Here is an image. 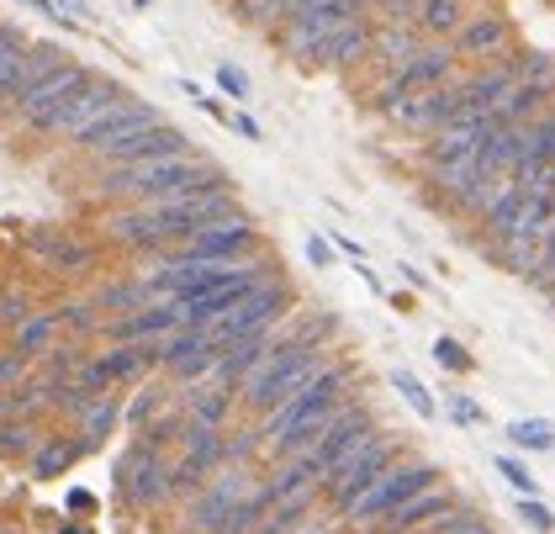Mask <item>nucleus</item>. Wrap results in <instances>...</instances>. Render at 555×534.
Instances as JSON below:
<instances>
[{"label":"nucleus","instance_id":"obj_45","mask_svg":"<svg viewBox=\"0 0 555 534\" xmlns=\"http://www.w3.org/2000/svg\"><path fill=\"white\" fill-rule=\"evenodd\" d=\"M254 450H265V434H259V429H238V434L228 439V466H244Z\"/></svg>","mask_w":555,"mask_h":534},{"label":"nucleus","instance_id":"obj_53","mask_svg":"<svg viewBox=\"0 0 555 534\" xmlns=\"http://www.w3.org/2000/svg\"><path fill=\"white\" fill-rule=\"evenodd\" d=\"M59 6H64L69 16H85V0H59Z\"/></svg>","mask_w":555,"mask_h":534},{"label":"nucleus","instance_id":"obj_56","mask_svg":"<svg viewBox=\"0 0 555 534\" xmlns=\"http://www.w3.org/2000/svg\"><path fill=\"white\" fill-rule=\"evenodd\" d=\"M545 249H555V217H550V233H545Z\"/></svg>","mask_w":555,"mask_h":534},{"label":"nucleus","instance_id":"obj_20","mask_svg":"<svg viewBox=\"0 0 555 534\" xmlns=\"http://www.w3.org/2000/svg\"><path fill=\"white\" fill-rule=\"evenodd\" d=\"M450 513H455V497L444 487H429V492H418L413 503H402L397 513H386V529H392V534H418L429 524H444Z\"/></svg>","mask_w":555,"mask_h":534},{"label":"nucleus","instance_id":"obj_50","mask_svg":"<svg viewBox=\"0 0 555 534\" xmlns=\"http://www.w3.org/2000/svg\"><path fill=\"white\" fill-rule=\"evenodd\" d=\"M434 534H492V529L481 524V519H471V513H450V519H444Z\"/></svg>","mask_w":555,"mask_h":534},{"label":"nucleus","instance_id":"obj_10","mask_svg":"<svg viewBox=\"0 0 555 534\" xmlns=\"http://www.w3.org/2000/svg\"><path fill=\"white\" fill-rule=\"evenodd\" d=\"M117 482H122V497L133 508H159V503H170V460H164V450L138 439V445L122 455Z\"/></svg>","mask_w":555,"mask_h":534},{"label":"nucleus","instance_id":"obj_37","mask_svg":"<svg viewBox=\"0 0 555 534\" xmlns=\"http://www.w3.org/2000/svg\"><path fill=\"white\" fill-rule=\"evenodd\" d=\"M392 386L407 397V408H413V413H423V418H434V413H439V402L429 397V386H423L413 371H392Z\"/></svg>","mask_w":555,"mask_h":534},{"label":"nucleus","instance_id":"obj_34","mask_svg":"<svg viewBox=\"0 0 555 534\" xmlns=\"http://www.w3.org/2000/svg\"><path fill=\"white\" fill-rule=\"evenodd\" d=\"M32 355H22V349H0V392H16V386H27L32 381Z\"/></svg>","mask_w":555,"mask_h":534},{"label":"nucleus","instance_id":"obj_32","mask_svg":"<svg viewBox=\"0 0 555 534\" xmlns=\"http://www.w3.org/2000/svg\"><path fill=\"white\" fill-rule=\"evenodd\" d=\"M90 445H85V439L80 434H74V439H64V445H48V450H37V460H32V471H37V482H48V476H59V471H69L74 466V460H80Z\"/></svg>","mask_w":555,"mask_h":534},{"label":"nucleus","instance_id":"obj_13","mask_svg":"<svg viewBox=\"0 0 555 534\" xmlns=\"http://www.w3.org/2000/svg\"><path fill=\"white\" fill-rule=\"evenodd\" d=\"M64 64H69V53H64L59 43H27L6 69H0V101L16 106L27 90H37V85L53 75V69H64Z\"/></svg>","mask_w":555,"mask_h":534},{"label":"nucleus","instance_id":"obj_11","mask_svg":"<svg viewBox=\"0 0 555 534\" xmlns=\"http://www.w3.org/2000/svg\"><path fill=\"white\" fill-rule=\"evenodd\" d=\"M254 492V476L244 466H222L207 487L196 492V503H191V529L201 534H217L222 524H228V513L244 503V497Z\"/></svg>","mask_w":555,"mask_h":534},{"label":"nucleus","instance_id":"obj_9","mask_svg":"<svg viewBox=\"0 0 555 534\" xmlns=\"http://www.w3.org/2000/svg\"><path fill=\"white\" fill-rule=\"evenodd\" d=\"M259 244V228L249 217H222V223H207L185 238L180 249H170L164 260H207V265H233V260H249V249Z\"/></svg>","mask_w":555,"mask_h":534},{"label":"nucleus","instance_id":"obj_5","mask_svg":"<svg viewBox=\"0 0 555 534\" xmlns=\"http://www.w3.org/2000/svg\"><path fill=\"white\" fill-rule=\"evenodd\" d=\"M296 307V291L291 281H281V275H270V281H259L244 302H238L233 312H222L217 323H207V334L228 349L233 339H249V334H265V328H281L291 318Z\"/></svg>","mask_w":555,"mask_h":534},{"label":"nucleus","instance_id":"obj_27","mask_svg":"<svg viewBox=\"0 0 555 534\" xmlns=\"http://www.w3.org/2000/svg\"><path fill=\"white\" fill-rule=\"evenodd\" d=\"M418 48H423L418 27H381V32H376V48H370V53H376V59L397 75V69H402L407 59H413Z\"/></svg>","mask_w":555,"mask_h":534},{"label":"nucleus","instance_id":"obj_15","mask_svg":"<svg viewBox=\"0 0 555 534\" xmlns=\"http://www.w3.org/2000/svg\"><path fill=\"white\" fill-rule=\"evenodd\" d=\"M185 318H180V307L175 302H148L143 312H127V318H106L101 334L106 339H117V344H159V339H170L180 334Z\"/></svg>","mask_w":555,"mask_h":534},{"label":"nucleus","instance_id":"obj_8","mask_svg":"<svg viewBox=\"0 0 555 534\" xmlns=\"http://www.w3.org/2000/svg\"><path fill=\"white\" fill-rule=\"evenodd\" d=\"M355 16H370V0H318V6L296 11L286 32H281V48L291 53V59H318V48L339 32L344 22H355Z\"/></svg>","mask_w":555,"mask_h":534},{"label":"nucleus","instance_id":"obj_16","mask_svg":"<svg viewBox=\"0 0 555 534\" xmlns=\"http://www.w3.org/2000/svg\"><path fill=\"white\" fill-rule=\"evenodd\" d=\"M175 154H191V138H185L180 127L159 122V127H148V133L117 143V149H106L101 159L106 164H143V159H175Z\"/></svg>","mask_w":555,"mask_h":534},{"label":"nucleus","instance_id":"obj_44","mask_svg":"<svg viewBox=\"0 0 555 534\" xmlns=\"http://www.w3.org/2000/svg\"><path fill=\"white\" fill-rule=\"evenodd\" d=\"M497 471H503V482H508L518 497H534V492H540V482H534V476H529L524 466H518L513 455H497Z\"/></svg>","mask_w":555,"mask_h":534},{"label":"nucleus","instance_id":"obj_19","mask_svg":"<svg viewBox=\"0 0 555 534\" xmlns=\"http://www.w3.org/2000/svg\"><path fill=\"white\" fill-rule=\"evenodd\" d=\"M370 48H376V27H370V16H355V22H344V27L318 48V59H312V64H323V69H349V64H360Z\"/></svg>","mask_w":555,"mask_h":534},{"label":"nucleus","instance_id":"obj_55","mask_svg":"<svg viewBox=\"0 0 555 534\" xmlns=\"http://www.w3.org/2000/svg\"><path fill=\"white\" fill-rule=\"evenodd\" d=\"M11 418V392H0V423Z\"/></svg>","mask_w":555,"mask_h":534},{"label":"nucleus","instance_id":"obj_22","mask_svg":"<svg viewBox=\"0 0 555 534\" xmlns=\"http://www.w3.org/2000/svg\"><path fill=\"white\" fill-rule=\"evenodd\" d=\"M27 249H32L48 270H64V275L96 265V249H90V244H74L69 233H27Z\"/></svg>","mask_w":555,"mask_h":534},{"label":"nucleus","instance_id":"obj_3","mask_svg":"<svg viewBox=\"0 0 555 534\" xmlns=\"http://www.w3.org/2000/svg\"><path fill=\"white\" fill-rule=\"evenodd\" d=\"M349 376H355L349 365H333V360H328L323 371L302 386V392H291L281 408H270L265 423H259V434H265V450H270V445H281L291 429H302V423H312V418L333 413L339 402H349V397H344V392H349Z\"/></svg>","mask_w":555,"mask_h":534},{"label":"nucleus","instance_id":"obj_48","mask_svg":"<svg viewBox=\"0 0 555 534\" xmlns=\"http://www.w3.org/2000/svg\"><path fill=\"white\" fill-rule=\"evenodd\" d=\"M27 48V38H22V27H11V22H0V69H6L16 53Z\"/></svg>","mask_w":555,"mask_h":534},{"label":"nucleus","instance_id":"obj_33","mask_svg":"<svg viewBox=\"0 0 555 534\" xmlns=\"http://www.w3.org/2000/svg\"><path fill=\"white\" fill-rule=\"evenodd\" d=\"M508 439L518 450H555V423L545 418H513L508 423Z\"/></svg>","mask_w":555,"mask_h":534},{"label":"nucleus","instance_id":"obj_30","mask_svg":"<svg viewBox=\"0 0 555 534\" xmlns=\"http://www.w3.org/2000/svg\"><path fill=\"white\" fill-rule=\"evenodd\" d=\"M270 508H275V497H270L265 487H254V492L244 497V503H238V508L228 513V524H222L217 534H254L259 524L270 519Z\"/></svg>","mask_w":555,"mask_h":534},{"label":"nucleus","instance_id":"obj_47","mask_svg":"<svg viewBox=\"0 0 555 534\" xmlns=\"http://www.w3.org/2000/svg\"><path fill=\"white\" fill-rule=\"evenodd\" d=\"M444 413H450L455 423H466V429H476V423H487V413H481L471 397H460V392H455L450 402H444Z\"/></svg>","mask_w":555,"mask_h":534},{"label":"nucleus","instance_id":"obj_24","mask_svg":"<svg viewBox=\"0 0 555 534\" xmlns=\"http://www.w3.org/2000/svg\"><path fill=\"white\" fill-rule=\"evenodd\" d=\"M434 186H439V196H450L455 207H460V201H466V196L481 186V164H476V154H471V159L434 164Z\"/></svg>","mask_w":555,"mask_h":534},{"label":"nucleus","instance_id":"obj_25","mask_svg":"<svg viewBox=\"0 0 555 534\" xmlns=\"http://www.w3.org/2000/svg\"><path fill=\"white\" fill-rule=\"evenodd\" d=\"M59 328H64V323H59V312H37V318H27V323L11 334V344L22 349V355H32V360H43L48 349L59 344Z\"/></svg>","mask_w":555,"mask_h":534},{"label":"nucleus","instance_id":"obj_14","mask_svg":"<svg viewBox=\"0 0 555 534\" xmlns=\"http://www.w3.org/2000/svg\"><path fill=\"white\" fill-rule=\"evenodd\" d=\"M159 122H164V117H159L148 101H133V96H127V101H117V106H111V112L80 138V149L101 159L106 149H117V143L138 138V133H148V127H159Z\"/></svg>","mask_w":555,"mask_h":534},{"label":"nucleus","instance_id":"obj_54","mask_svg":"<svg viewBox=\"0 0 555 534\" xmlns=\"http://www.w3.org/2000/svg\"><path fill=\"white\" fill-rule=\"evenodd\" d=\"M296 534H333V524H302Z\"/></svg>","mask_w":555,"mask_h":534},{"label":"nucleus","instance_id":"obj_23","mask_svg":"<svg viewBox=\"0 0 555 534\" xmlns=\"http://www.w3.org/2000/svg\"><path fill=\"white\" fill-rule=\"evenodd\" d=\"M233 408H238L233 386H191V392H185V418L201 423V429H228Z\"/></svg>","mask_w":555,"mask_h":534},{"label":"nucleus","instance_id":"obj_31","mask_svg":"<svg viewBox=\"0 0 555 534\" xmlns=\"http://www.w3.org/2000/svg\"><path fill=\"white\" fill-rule=\"evenodd\" d=\"M74 418H80V439H85V445H96V439L111 434V423L122 418V408H117V397H96V402H85Z\"/></svg>","mask_w":555,"mask_h":534},{"label":"nucleus","instance_id":"obj_43","mask_svg":"<svg viewBox=\"0 0 555 534\" xmlns=\"http://www.w3.org/2000/svg\"><path fill=\"white\" fill-rule=\"evenodd\" d=\"M434 360L444 365V371H471L466 344H460V339H450V334H439V339H434Z\"/></svg>","mask_w":555,"mask_h":534},{"label":"nucleus","instance_id":"obj_52","mask_svg":"<svg viewBox=\"0 0 555 534\" xmlns=\"http://www.w3.org/2000/svg\"><path fill=\"white\" fill-rule=\"evenodd\" d=\"M233 127H238L244 138H259V122H249V117H233Z\"/></svg>","mask_w":555,"mask_h":534},{"label":"nucleus","instance_id":"obj_2","mask_svg":"<svg viewBox=\"0 0 555 534\" xmlns=\"http://www.w3.org/2000/svg\"><path fill=\"white\" fill-rule=\"evenodd\" d=\"M328 365V349L323 344H296V339H286V328H281V344L265 355V365L238 386V408H249V413H259L265 418L270 408H281V402L291 397V392H302V386L312 381Z\"/></svg>","mask_w":555,"mask_h":534},{"label":"nucleus","instance_id":"obj_36","mask_svg":"<svg viewBox=\"0 0 555 534\" xmlns=\"http://www.w3.org/2000/svg\"><path fill=\"white\" fill-rule=\"evenodd\" d=\"M32 445H37L32 418H6L0 423V455H32Z\"/></svg>","mask_w":555,"mask_h":534},{"label":"nucleus","instance_id":"obj_40","mask_svg":"<svg viewBox=\"0 0 555 534\" xmlns=\"http://www.w3.org/2000/svg\"><path fill=\"white\" fill-rule=\"evenodd\" d=\"M370 16H381V27H418V0H370Z\"/></svg>","mask_w":555,"mask_h":534},{"label":"nucleus","instance_id":"obj_6","mask_svg":"<svg viewBox=\"0 0 555 534\" xmlns=\"http://www.w3.org/2000/svg\"><path fill=\"white\" fill-rule=\"evenodd\" d=\"M434 482H439V471L423 466V460H413V466H392L381 482H370L355 503L344 508V519L349 524H376V519H386V513H397L402 503H413L418 492H429Z\"/></svg>","mask_w":555,"mask_h":534},{"label":"nucleus","instance_id":"obj_21","mask_svg":"<svg viewBox=\"0 0 555 534\" xmlns=\"http://www.w3.org/2000/svg\"><path fill=\"white\" fill-rule=\"evenodd\" d=\"M503 48H508V16H497V11L466 16V27L455 32L460 59H487V53H503Z\"/></svg>","mask_w":555,"mask_h":534},{"label":"nucleus","instance_id":"obj_38","mask_svg":"<svg viewBox=\"0 0 555 534\" xmlns=\"http://www.w3.org/2000/svg\"><path fill=\"white\" fill-rule=\"evenodd\" d=\"M164 408H170V392H164V386L154 381V386H143V392H138L133 402H127V408H122V418H127V423H148V418H154V413H164Z\"/></svg>","mask_w":555,"mask_h":534},{"label":"nucleus","instance_id":"obj_18","mask_svg":"<svg viewBox=\"0 0 555 534\" xmlns=\"http://www.w3.org/2000/svg\"><path fill=\"white\" fill-rule=\"evenodd\" d=\"M117 101H127V90H122V85H111V80H96V85L85 90V96H74V101H69V112H64V122H59V133L80 143V138H85L90 127H96ZM59 133H53V138H59Z\"/></svg>","mask_w":555,"mask_h":534},{"label":"nucleus","instance_id":"obj_35","mask_svg":"<svg viewBox=\"0 0 555 534\" xmlns=\"http://www.w3.org/2000/svg\"><path fill=\"white\" fill-rule=\"evenodd\" d=\"M90 355H85V349L80 344H53L48 349V355H43V371L53 376V381H69L74 371H80V365H85Z\"/></svg>","mask_w":555,"mask_h":534},{"label":"nucleus","instance_id":"obj_41","mask_svg":"<svg viewBox=\"0 0 555 534\" xmlns=\"http://www.w3.org/2000/svg\"><path fill=\"white\" fill-rule=\"evenodd\" d=\"M27 318H37V307H32V297L27 291H0V328H22Z\"/></svg>","mask_w":555,"mask_h":534},{"label":"nucleus","instance_id":"obj_1","mask_svg":"<svg viewBox=\"0 0 555 534\" xmlns=\"http://www.w3.org/2000/svg\"><path fill=\"white\" fill-rule=\"evenodd\" d=\"M217 186H233V180L201 154L111 164V175L101 180L106 196H127V201H138V207H164V201H185V196H201V191H217Z\"/></svg>","mask_w":555,"mask_h":534},{"label":"nucleus","instance_id":"obj_7","mask_svg":"<svg viewBox=\"0 0 555 534\" xmlns=\"http://www.w3.org/2000/svg\"><path fill=\"white\" fill-rule=\"evenodd\" d=\"M90 85H96V80H90L85 64H64V69H53L37 90H27V96L16 101V117H22L32 133H48L53 138V133H59V122H64V112H69V101L85 96Z\"/></svg>","mask_w":555,"mask_h":534},{"label":"nucleus","instance_id":"obj_46","mask_svg":"<svg viewBox=\"0 0 555 534\" xmlns=\"http://www.w3.org/2000/svg\"><path fill=\"white\" fill-rule=\"evenodd\" d=\"M518 519H524L529 529H540V534L555 529V513H550L545 503H534V497H518Z\"/></svg>","mask_w":555,"mask_h":534},{"label":"nucleus","instance_id":"obj_4","mask_svg":"<svg viewBox=\"0 0 555 534\" xmlns=\"http://www.w3.org/2000/svg\"><path fill=\"white\" fill-rule=\"evenodd\" d=\"M397 455H402V439L376 429V434L365 439V445H355V450H349V455L339 460V466H333V471L323 476V497L344 513V508L355 503V497H360L370 482H381V476L397 466Z\"/></svg>","mask_w":555,"mask_h":534},{"label":"nucleus","instance_id":"obj_12","mask_svg":"<svg viewBox=\"0 0 555 534\" xmlns=\"http://www.w3.org/2000/svg\"><path fill=\"white\" fill-rule=\"evenodd\" d=\"M376 434V413L365 408V402H339V413H333V423H328V434L318 439V450H312L307 460L318 466L323 476L339 466V460L355 450V445H365V439Z\"/></svg>","mask_w":555,"mask_h":534},{"label":"nucleus","instance_id":"obj_26","mask_svg":"<svg viewBox=\"0 0 555 534\" xmlns=\"http://www.w3.org/2000/svg\"><path fill=\"white\" fill-rule=\"evenodd\" d=\"M460 27H466V0H418V32L450 38Z\"/></svg>","mask_w":555,"mask_h":534},{"label":"nucleus","instance_id":"obj_17","mask_svg":"<svg viewBox=\"0 0 555 534\" xmlns=\"http://www.w3.org/2000/svg\"><path fill=\"white\" fill-rule=\"evenodd\" d=\"M455 59L460 53L455 48H444V43H423L413 59H407L402 69H397V85L402 90H439V85H450L455 80Z\"/></svg>","mask_w":555,"mask_h":534},{"label":"nucleus","instance_id":"obj_28","mask_svg":"<svg viewBox=\"0 0 555 534\" xmlns=\"http://www.w3.org/2000/svg\"><path fill=\"white\" fill-rule=\"evenodd\" d=\"M492 260L513 275H524V281H534V270L545 260V244L540 238H508V244H492Z\"/></svg>","mask_w":555,"mask_h":534},{"label":"nucleus","instance_id":"obj_42","mask_svg":"<svg viewBox=\"0 0 555 534\" xmlns=\"http://www.w3.org/2000/svg\"><path fill=\"white\" fill-rule=\"evenodd\" d=\"M518 80L534 85V90H555V59L550 53H529V59L518 64Z\"/></svg>","mask_w":555,"mask_h":534},{"label":"nucleus","instance_id":"obj_39","mask_svg":"<svg viewBox=\"0 0 555 534\" xmlns=\"http://www.w3.org/2000/svg\"><path fill=\"white\" fill-rule=\"evenodd\" d=\"M59 323L69 328V334H96V328H106L96 302H69V307H59Z\"/></svg>","mask_w":555,"mask_h":534},{"label":"nucleus","instance_id":"obj_51","mask_svg":"<svg viewBox=\"0 0 555 534\" xmlns=\"http://www.w3.org/2000/svg\"><path fill=\"white\" fill-rule=\"evenodd\" d=\"M307 260L318 265V270H328V265H333V249H328V238H318V233L307 238Z\"/></svg>","mask_w":555,"mask_h":534},{"label":"nucleus","instance_id":"obj_49","mask_svg":"<svg viewBox=\"0 0 555 534\" xmlns=\"http://www.w3.org/2000/svg\"><path fill=\"white\" fill-rule=\"evenodd\" d=\"M217 85L228 90L233 101H249V80H244V69H233V64H222L217 69Z\"/></svg>","mask_w":555,"mask_h":534},{"label":"nucleus","instance_id":"obj_29","mask_svg":"<svg viewBox=\"0 0 555 534\" xmlns=\"http://www.w3.org/2000/svg\"><path fill=\"white\" fill-rule=\"evenodd\" d=\"M148 302H154V291H148L143 275H138V281L101 286V297H96V307H101V312H117V318H127V312H143Z\"/></svg>","mask_w":555,"mask_h":534}]
</instances>
